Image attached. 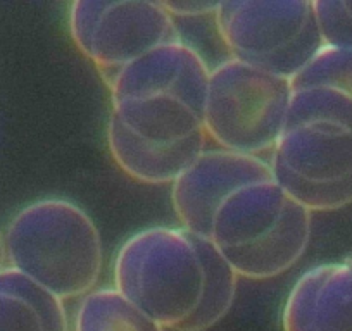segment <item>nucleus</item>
<instances>
[{
  "label": "nucleus",
  "mask_w": 352,
  "mask_h": 331,
  "mask_svg": "<svg viewBox=\"0 0 352 331\" xmlns=\"http://www.w3.org/2000/svg\"><path fill=\"white\" fill-rule=\"evenodd\" d=\"M270 166L280 187L307 211L351 205L352 97L331 87L294 90Z\"/></svg>",
  "instance_id": "obj_1"
},
{
  "label": "nucleus",
  "mask_w": 352,
  "mask_h": 331,
  "mask_svg": "<svg viewBox=\"0 0 352 331\" xmlns=\"http://www.w3.org/2000/svg\"><path fill=\"white\" fill-rule=\"evenodd\" d=\"M209 73L188 43H168L106 80L111 116L154 144H176L204 131Z\"/></svg>",
  "instance_id": "obj_2"
},
{
  "label": "nucleus",
  "mask_w": 352,
  "mask_h": 331,
  "mask_svg": "<svg viewBox=\"0 0 352 331\" xmlns=\"http://www.w3.org/2000/svg\"><path fill=\"white\" fill-rule=\"evenodd\" d=\"M6 261L63 302L96 290L104 269L102 236L94 219L66 198L25 205L4 231Z\"/></svg>",
  "instance_id": "obj_3"
},
{
  "label": "nucleus",
  "mask_w": 352,
  "mask_h": 331,
  "mask_svg": "<svg viewBox=\"0 0 352 331\" xmlns=\"http://www.w3.org/2000/svg\"><path fill=\"white\" fill-rule=\"evenodd\" d=\"M313 231V212L275 178L235 188L218 205L208 238L240 278L272 279L300 261Z\"/></svg>",
  "instance_id": "obj_4"
},
{
  "label": "nucleus",
  "mask_w": 352,
  "mask_h": 331,
  "mask_svg": "<svg viewBox=\"0 0 352 331\" xmlns=\"http://www.w3.org/2000/svg\"><path fill=\"white\" fill-rule=\"evenodd\" d=\"M114 288L157 321L178 331L201 306L206 264L195 235L152 226L131 235L113 264Z\"/></svg>",
  "instance_id": "obj_5"
},
{
  "label": "nucleus",
  "mask_w": 352,
  "mask_h": 331,
  "mask_svg": "<svg viewBox=\"0 0 352 331\" xmlns=\"http://www.w3.org/2000/svg\"><path fill=\"white\" fill-rule=\"evenodd\" d=\"M292 81L226 59L209 73L204 131L218 148L259 157L273 152L292 102Z\"/></svg>",
  "instance_id": "obj_6"
},
{
  "label": "nucleus",
  "mask_w": 352,
  "mask_h": 331,
  "mask_svg": "<svg viewBox=\"0 0 352 331\" xmlns=\"http://www.w3.org/2000/svg\"><path fill=\"white\" fill-rule=\"evenodd\" d=\"M214 18L232 59L290 81L323 49L313 0H228Z\"/></svg>",
  "instance_id": "obj_7"
},
{
  "label": "nucleus",
  "mask_w": 352,
  "mask_h": 331,
  "mask_svg": "<svg viewBox=\"0 0 352 331\" xmlns=\"http://www.w3.org/2000/svg\"><path fill=\"white\" fill-rule=\"evenodd\" d=\"M67 28L104 80L159 47L182 42L161 2L145 0H76L67 11Z\"/></svg>",
  "instance_id": "obj_8"
},
{
  "label": "nucleus",
  "mask_w": 352,
  "mask_h": 331,
  "mask_svg": "<svg viewBox=\"0 0 352 331\" xmlns=\"http://www.w3.org/2000/svg\"><path fill=\"white\" fill-rule=\"evenodd\" d=\"M272 176V166L261 157L223 148L204 150L173 183L171 202L180 228L208 238L212 216L225 197L242 185Z\"/></svg>",
  "instance_id": "obj_9"
},
{
  "label": "nucleus",
  "mask_w": 352,
  "mask_h": 331,
  "mask_svg": "<svg viewBox=\"0 0 352 331\" xmlns=\"http://www.w3.org/2000/svg\"><path fill=\"white\" fill-rule=\"evenodd\" d=\"M283 331H352V259L307 269L283 306Z\"/></svg>",
  "instance_id": "obj_10"
},
{
  "label": "nucleus",
  "mask_w": 352,
  "mask_h": 331,
  "mask_svg": "<svg viewBox=\"0 0 352 331\" xmlns=\"http://www.w3.org/2000/svg\"><path fill=\"white\" fill-rule=\"evenodd\" d=\"M206 131L176 144H154L138 138L109 114L107 148L126 176L145 185L175 183L206 150Z\"/></svg>",
  "instance_id": "obj_11"
},
{
  "label": "nucleus",
  "mask_w": 352,
  "mask_h": 331,
  "mask_svg": "<svg viewBox=\"0 0 352 331\" xmlns=\"http://www.w3.org/2000/svg\"><path fill=\"white\" fill-rule=\"evenodd\" d=\"M0 331H67L64 302L6 266L0 271Z\"/></svg>",
  "instance_id": "obj_12"
},
{
  "label": "nucleus",
  "mask_w": 352,
  "mask_h": 331,
  "mask_svg": "<svg viewBox=\"0 0 352 331\" xmlns=\"http://www.w3.org/2000/svg\"><path fill=\"white\" fill-rule=\"evenodd\" d=\"M74 331H166L116 288H96L85 297L74 316Z\"/></svg>",
  "instance_id": "obj_13"
},
{
  "label": "nucleus",
  "mask_w": 352,
  "mask_h": 331,
  "mask_svg": "<svg viewBox=\"0 0 352 331\" xmlns=\"http://www.w3.org/2000/svg\"><path fill=\"white\" fill-rule=\"evenodd\" d=\"M206 264V288L201 306L178 331H208L232 309L236 297L239 278L235 269L219 254L209 238L195 236Z\"/></svg>",
  "instance_id": "obj_14"
},
{
  "label": "nucleus",
  "mask_w": 352,
  "mask_h": 331,
  "mask_svg": "<svg viewBox=\"0 0 352 331\" xmlns=\"http://www.w3.org/2000/svg\"><path fill=\"white\" fill-rule=\"evenodd\" d=\"M331 87L352 97V50L327 47L292 80V89Z\"/></svg>",
  "instance_id": "obj_15"
},
{
  "label": "nucleus",
  "mask_w": 352,
  "mask_h": 331,
  "mask_svg": "<svg viewBox=\"0 0 352 331\" xmlns=\"http://www.w3.org/2000/svg\"><path fill=\"white\" fill-rule=\"evenodd\" d=\"M323 45L352 50V0H313Z\"/></svg>",
  "instance_id": "obj_16"
},
{
  "label": "nucleus",
  "mask_w": 352,
  "mask_h": 331,
  "mask_svg": "<svg viewBox=\"0 0 352 331\" xmlns=\"http://www.w3.org/2000/svg\"><path fill=\"white\" fill-rule=\"evenodd\" d=\"M162 8L175 18H201V16L216 14L219 2H208V0H169L161 2Z\"/></svg>",
  "instance_id": "obj_17"
},
{
  "label": "nucleus",
  "mask_w": 352,
  "mask_h": 331,
  "mask_svg": "<svg viewBox=\"0 0 352 331\" xmlns=\"http://www.w3.org/2000/svg\"><path fill=\"white\" fill-rule=\"evenodd\" d=\"M8 266L6 261V245H4V233L0 231V271Z\"/></svg>",
  "instance_id": "obj_18"
}]
</instances>
